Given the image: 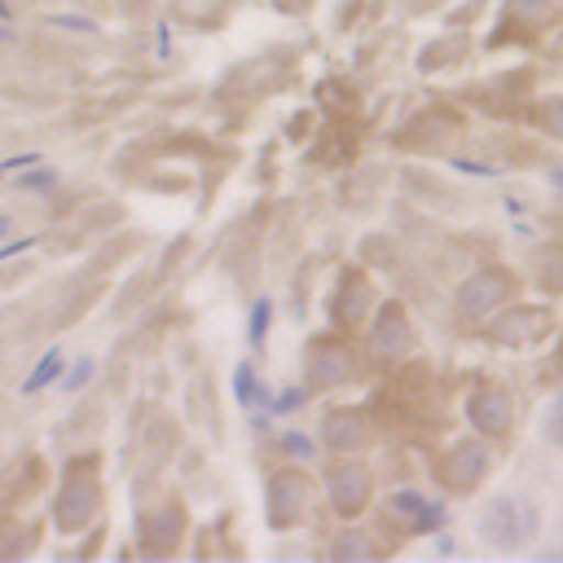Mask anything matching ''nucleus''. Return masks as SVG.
I'll return each instance as SVG.
<instances>
[{
    "label": "nucleus",
    "instance_id": "4be33fe9",
    "mask_svg": "<svg viewBox=\"0 0 563 563\" xmlns=\"http://www.w3.org/2000/svg\"><path fill=\"white\" fill-rule=\"evenodd\" d=\"M84 374H88V365H75V374L66 378V387H79V383H84Z\"/></svg>",
    "mask_w": 563,
    "mask_h": 563
},
{
    "label": "nucleus",
    "instance_id": "f257e3e1",
    "mask_svg": "<svg viewBox=\"0 0 563 563\" xmlns=\"http://www.w3.org/2000/svg\"><path fill=\"white\" fill-rule=\"evenodd\" d=\"M101 506V479H97V466L88 457H75L66 471H62V484H57V497H53V519L62 532H79Z\"/></svg>",
    "mask_w": 563,
    "mask_h": 563
},
{
    "label": "nucleus",
    "instance_id": "9b49d317",
    "mask_svg": "<svg viewBox=\"0 0 563 563\" xmlns=\"http://www.w3.org/2000/svg\"><path fill=\"white\" fill-rule=\"evenodd\" d=\"M457 128H462V119L453 110L431 106V110H422L418 119H409L400 128V145H449L457 136Z\"/></svg>",
    "mask_w": 563,
    "mask_h": 563
},
{
    "label": "nucleus",
    "instance_id": "f8f14e48",
    "mask_svg": "<svg viewBox=\"0 0 563 563\" xmlns=\"http://www.w3.org/2000/svg\"><path fill=\"white\" fill-rule=\"evenodd\" d=\"M369 343H374L378 356H405L413 347V330H409V321H405V312L396 303H387L378 312V321L369 330Z\"/></svg>",
    "mask_w": 563,
    "mask_h": 563
},
{
    "label": "nucleus",
    "instance_id": "f03ea898",
    "mask_svg": "<svg viewBox=\"0 0 563 563\" xmlns=\"http://www.w3.org/2000/svg\"><path fill=\"white\" fill-rule=\"evenodd\" d=\"M537 532V510L523 497H493L479 515V537L497 550H515Z\"/></svg>",
    "mask_w": 563,
    "mask_h": 563
},
{
    "label": "nucleus",
    "instance_id": "423d86ee",
    "mask_svg": "<svg viewBox=\"0 0 563 563\" xmlns=\"http://www.w3.org/2000/svg\"><path fill=\"white\" fill-rule=\"evenodd\" d=\"M550 334V312L545 308H510L501 317H493L488 339L501 347H532Z\"/></svg>",
    "mask_w": 563,
    "mask_h": 563
},
{
    "label": "nucleus",
    "instance_id": "5701e85b",
    "mask_svg": "<svg viewBox=\"0 0 563 563\" xmlns=\"http://www.w3.org/2000/svg\"><path fill=\"white\" fill-rule=\"evenodd\" d=\"M4 229H9V216H0V233H4Z\"/></svg>",
    "mask_w": 563,
    "mask_h": 563
},
{
    "label": "nucleus",
    "instance_id": "4468645a",
    "mask_svg": "<svg viewBox=\"0 0 563 563\" xmlns=\"http://www.w3.org/2000/svg\"><path fill=\"white\" fill-rule=\"evenodd\" d=\"M330 312H334L339 325H361V317L369 312V282H365L361 273H347V277L334 286Z\"/></svg>",
    "mask_w": 563,
    "mask_h": 563
},
{
    "label": "nucleus",
    "instance_id": "6ab92c4d",
    "mask_svg": "<svg viewBox=\"0 0 563 563\" xmlns=\"http://www.w3.org/2000/svg\"><path fill=\"white\" fill-rule=\"evenodd\" d=\"M506 4H510V13H515V18L537 22V18H545V13H550V4H554V0H506Z\"/></svg>",
    "mask_w": 563,
    "mask_h": 563
},
{
    "label": "nucleus",
    "instance_id": "0eeeda50",
    "mask_svg": "<svg viewBox=\"0 0 563 563\" xmlns=\"http://www.w3.org/2000/svg\"><path fill=\"white\" fill-rule=\"evenodd\" d=\"M356 374V356L352 347L334 343V339H317L312 352H308V387L312 391H325V387H339Z\"/></svg>",
    "mask_w": 563,
    "mask_h": 563
},
{
    "label": "nucleus",
    "instance_id": "dca6fc26",
    "mask_svg": "<svg viewBox=\"0 0 563 563\" xmlns=\"http://www.w3.org/2000/svg\"><path fill=\"white\" fill-rule=\"evenodd\" d=\"M462 53H466V40H457V35H453V40H444V44H431V48L418 57V66H422V70H435V62H440V66H449V62H457Z\"/></svg>",
    "mask_w": 563,
    "mask_h": 563
},
{
    "label": "nucleus",
    "instance_id": "1a4fd4ad",
    "mask_svg": "<svg viewBox=\"0 0 563 563\" xmlns=\"http://www.w3.org/2000/svg\"><path fill=\"white\" fill-rule=\"evenodd\" d=\"M180 532H185V515L176 501H158V510H150L141 519V545L145 554H172L180 545Z\"/></svg>",
    "mask_w": 563,
    "mask_h": 563
},
{
    "label": "nucleus",
    "instance_id": "ddd939ff",
    "mask_svg": "<svg viewBox=\"0 0 563 563\" xmlns=\"http://www.w3.org/2000/svg\"><path fill=\"white\" fill-rule=\"evenodd\" d=\"M321 435H325L330 449L352 453V449H361V444L369 440V418H365L361 409H334V413L321 422Z\"/></svg>",
    "mask_w": 563,
    "mask_h": 563
},
{
    "label": "nucleus",
    "instance_id": "2eb2a0df",
    "mask_svg": "<svg viewBox=\"0 0 563 563\" xmlns=\"http://www.w3.org/2000/svg\"><path fill=\"white\" fill-rule=\"evenodd\" d=\"M330 554H334V559H369V554H374V541H369V532H361V528H343V532L334 537Z\"/></svg>",
    "mask_w": 563,
    "mask_h": 563
},
{
    "label": "nucleus",
    "instance_id": "9d476101",
    "mask_svg": "<svg viewBox=\"0 0 563 563\" xmlns=\"http://www.w3.org/2000/svg\"><path fill=\"white\" fill-rule=\"evenodd\" d=\"M466 418L484 431V435H501L515 418V400L506 387H479L471 400H466Z\"/></svg>",
    "mask_w": 563,
    "mask_h": 563
},
{
    "label": "nucleus",
    "instance_id": "412c9836",
    "mask_svg": "<svg viewBox=\"0 0 563 563\" xmlns=\"http://www.w3.org/2000/svg\"><path fill=\"white\" fill-rule=\"evenodd\" d=\"M48 374H57V356H48V361H44V365H40V369H35V374L26 378V391H35V387H40V383H44Z\"/></svg>",
    "mask_w": 563,
    "mask_h": 563
},
{
    "label": "nucleus",
    "instance_id": "7ed1b4c3",
    "mask_svg": "<svg viewBox=\"0 0 563 563\" xmlns=\"http://www.w3.org/2000/svg\"><path fill=\"white\" fill-rule=\"evenodd\" d=\"M264 510H268L273 528H290L308 510V475L290 471V466L273 471L268 475V493H264Z\"/></svg>",
    "mask_w": 563,
    "mask_h": 563
},
{
    "label": "nucleus",
    "instance_id": "aec40b11",
    "mask_svg": "<svg viewBox=\"0 0 563 563\" xmlns=\"http://www.w3.org/2000/svg\"><path fill=\"white\" fill-rule=\"evenodd\" d=\"M541 286H550V290H559V286H563V255H559L550 268L541 264Z\"/></svg>",
    "mask_w": 563,
    "mask_h": 563
},
{
    "label": "nucleus",
    "instance_id": "20e7f679",
    "mask_svg": "<svg viewBox=\"0 0 563 563\" xmlns=\"http://www.w3.org/2000/svg\"><path fill=\"white\" fill-rule=\"evenodd\" d=\"M515 290V277H510V268H497V264H488V268H479V273H471L466 282H462V290H457V312L462 317H484V312H493L506 295Z\"/></svg>",
    "mask_w": 563,
    "mask_h": 563
},
{
    "label": "nucleus",
    "instance_id": "f3484780",
    "mask_svg": "<svg viewBox=\"0 0 563 563\" xmlns=\"http://www.w3.org/2000/svg\"><path fill=\"white\" fill-rule=\"evenodd\" d=\"M541 440H550V444H563V391L545 405V413H541Z\"/></svg>",
    "mask_w": 563,
    "mask_h": 563
},
{
    "label": "nucleus",
    "instance_id": "a211bd4d",
    "mask_svg": "<svg viewBox=\"0 0 563 563\" xmlns=\"http://www.w3.org/2000/svg\"><path fill=\"white\" fill-rule=\"evenodd\" d=\"M537 123H541L550 136H563V97H550V101H541V110H537Z\"/></svg>",
    "mask_w": 563,
    "mask_h": 563
},
{
    "label": "nucleus",
    "instance_id": "39448f33",
    "mask_svg": "<svg viewBox=\"0 0 563 563\" xmlns=\"http://www.w3.org/2000/svg\"><path fill=\"white\" fill-rule=\"evenodd\" d=\"M488 449L484 444H475V440H462V444H453L444 457H440V466H435V475H440V484L444 488H453V493H466V488H475L484 475H488Z\"/></svg>",
    "mask_w": 563,
    "mask_h": 563
},
{
    "label": "nucleus",
    "instance_id": "6e6552de",
    "mask_svg": "<svg viewBox=\"0 0 563 563\" xmlns=\"http://www.w3.org/2000/svg\"><path fill=\"white\" fill-rule=\"evenodd\" d=\"M369 471L365 466H356V462H339L334 471H330V506L339 510V515H361L365 506H369Z\"/></svg>",
    "mask_w": 563,
    "mask_h": 563
}]
</instances>
